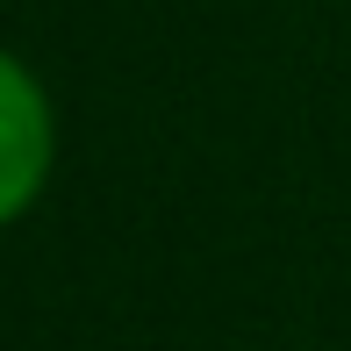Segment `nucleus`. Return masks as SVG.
I'll return each instance as SVG.
<instances>
[{"label": "nucleus", "instance_id": "1", "mask_svg": "<svg viewBox=\"0 0 351 351\" xmlns=\"http://www.w3.org/2000/svg\"><path fill=\"white\" fill-rule=\"evenodd\" d=\"M51 158H58L51 93H43V79L0 43V230L43 194Z\"/></svg>", "mask_w": 351, "mask_h": 351}]
</instances>
